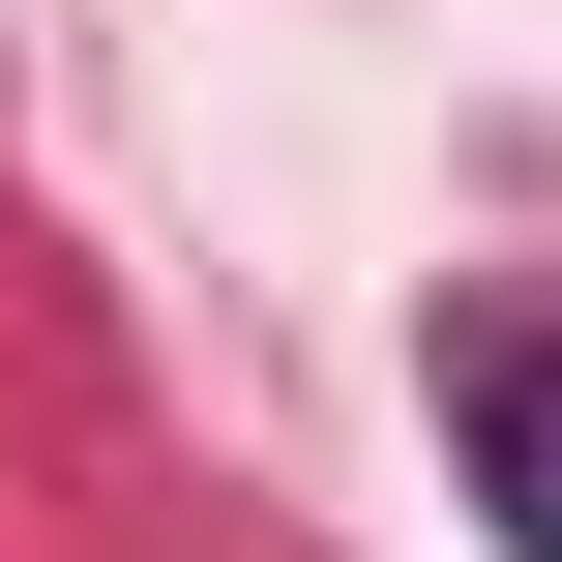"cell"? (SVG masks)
Instances as JSON below:
<instances>
[{
  "mask_svg": "<svg viewBox=\"0 0 562 562\" xmlns=\"http://www.w3.org/2000/svg\"><path fill=\"white\" fill-rule=\"evenodd\" d=\"M445 445H474L504 562H562V326H474V356H445Z\"/></svg>",
  "mask_w": 562,
  "mask_h": 562,
  "instance_id": "obj_1",
  "label": "cell"
}]
</instances>
